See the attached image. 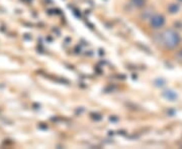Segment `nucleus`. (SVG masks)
Listing matches in <instances>:
<instances>
[{"instance_id":"obj_1","label":"nucleus","mask_w":182,"mask_h":149,"mask_svg":"<svg viewBox=\"0 0 182 149\" xmlns=\"http://www.w3.org/2000/svg\"><path fill=\"white\" fill-rule=\"evenodd\" d=\"M163 39H164V42L166 43V45L169 46V48H174V46L177 45L179 42H180L179 36L172 30L166 31V33L163 34Z\"/></svg>"},{"instance_id":"obj_2","label":"nucleus","mask_w":182,"mask_h":149,"mask_svg":"<svg viewBox=\"0 0 182 149\" xmlns=\"http://www.w3.org/2000/svg\"><path fill=\"white\" fill-rule=\"evenodd\" d=\"M152 24H153L155 27L162 26L164 24V18L162 16H156L153 20H152Z\"/></svg>"}]
</instances>
